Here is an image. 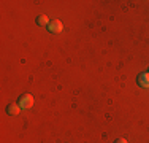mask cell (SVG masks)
Returning a JSON list of instances; mask_svg holds the SVG:
<instances>
[{"label":"cell","mask_w":149,"mask_h":143,"mask_svg":"<svg viewBox=\"0 0 149 143\" xmlns=\"http://www.w3.org/2000/svg\"><path fill=\"white\" fill-rule=\"evenodd\" d=\"M16 103L19 105L21 110H27L33 105V97H32V94H21L19 97H17Z\"/></svg>","instance_id":"1"},{"label":"cell","mask_w":149,"mask_h":143,"mask_svg":"<svg viewBox=\"0 0 149 143\" xmlns=\"http://www.w3.org/2000/svg\"><path fill=\"white\" fill-rule=\"evenodd\" d=\"M48 30L51 32V34H60V32L63 30V24L60 22L59 19H52V21H49V24H48Z\"/></svg>","instance_id":"2"},{"label":"cell","mask_w":149,"mask_h":143,"mask_svg":"<svg viewBox=\"0 0 149 143\" xmlns=\"http://www.w3.org/2000/svg\"><path fill=\"white\" fill-rule=\"evenodd\" d=\"M136 83L141 88H149V72H143L136 76Z\"/></svg>","instance_id":"3"},{"label":"cell","mask_w":149,"mask_h":143,"mask_svg":"<svg viewBox=\"0 0 149 143\" xmlns=\"http://www.w3.org/2000/svg\"><path fill=\"white\" fill-rule=\"evenodd\" d=\"M19 105L17 103H10V105H6V114H10V116H17L19 114Z\"/></svg>","instance_id":"4"},{"label":"cell","mask_w":149,"mask_h":143,"mask_svg":"<svg viewBox=\"0 0 149 143\" xmlns=\"http://www.w3.org/2000/svg\"><path fill=\"white\" fill-rule=\"evenodd\" d=\"M49 21H48V16H45V14H40V16L37 18V26L40 27H48Z\"/></svg>","instance_id":"5"},{"label":"cell","mask_w":149,"mask_h":143,"mask_svg":"<svg viewBox=\"0 0 149 143\" xmlns=\"http://www.w3.org/2000/svg\"><path fill=\"white\" fill-rule=\"evenodd\" d=\"M114 143H129V142H127L125 138H116V140H114Z\"/></svg>","instance_id":"6"},{"label":"cell","mask_w":149,"mask_h":143,"mask_svg":"<svg viewBox=\"0 0 149 143\" xmlns=\"http://www.w3.org/2000/svg\"><path fill=\"white\" fill-rule=\"evenodd\" d=\"M148 72H149V70H148Z\"/></svg>","instance_id":"7"}]
</instances>
